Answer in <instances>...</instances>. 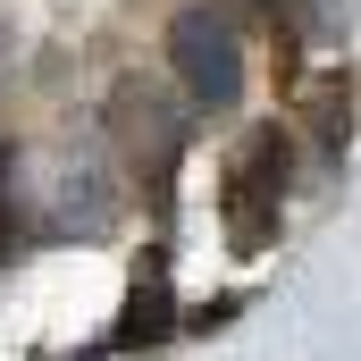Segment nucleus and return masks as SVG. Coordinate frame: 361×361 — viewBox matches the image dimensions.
Masks as SVG:
<instances>
[{
	"label": "nucleus",
	"instance_id": "f257e3e1",
	"mask_svg": "<svg viewBox=\"0 0 361 361\" xmlns=\"http://www.w3.org/2000/svg\"><path fill=\"white\" fill-rule=\"evenodd\" d=\"M286 126H252L227 160V185H219V219H227V244L235 252H269L277 244V219H286Z\"/></svg>",
	"mask_w": 361,
	"mask_h": 361
},
{
	"label": "nucleus",
	"instance_id": "f03ea898",
	"mask_svg": "<svg viewBox=\"0 0 361 361\" xmlns=\"http://www.w3.org/2000/svg\"><path fill=\"white\" fill-rule=\"evenodd\" d=\"M169 59H177L185 92L202 109H235V92H244V42H235V25L219 8H185L169 25Z\"/></svg>",
	"mask_w": 361,
	"mask_h": 361
},
{
	"label": "nucleus",
	"instance_id": "7ed1b4c3",
	"mask_svg": "<svg viewBox=\"0 0 361 361\" xmlns=\"http://www.w3.org/2000/svg\"><path fill=\"white\" fill-rule=\"evenodd\" d=\"M109 126H118L126 160L152 177V202H169V177H177V160H185V109H177L160 85H118Z\"/></svg>",
	"mask_w": 361,
	"mask_h": 361
},
{
	"label": "nucleus",
	"instance_id": "20e7f679",
	"mask_svg": "<svg viewBox=\"0 0 361 361\" xmlns=\"http://www.w3.org/2000/svg\"><path fill=\"white\" fill-rule=\"evenodd\" d=\"M177 328V294H169V252H152L143 269H135V294H126V319H118V353H135V345H160Z\"/></svg>",
	"mask_w": 361,
	"mask_h": 361
},
{
	"label": "nucleus",
	"instance_id": "39448f33",
	"mask_svg": "<svg viewBox=\"0 0 361 361\" xmlns=\"http://www.w3.org/2000/svg\"><path fill=\"white\" fill-rule=\"evenodd\" d=\"M8 169H17V160L0 152V252L17 244V177H8Z\"/></svg>",
	"mask_w": 361,
	"mask_h": 361
}]
</instances>
